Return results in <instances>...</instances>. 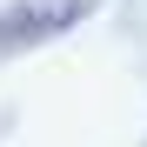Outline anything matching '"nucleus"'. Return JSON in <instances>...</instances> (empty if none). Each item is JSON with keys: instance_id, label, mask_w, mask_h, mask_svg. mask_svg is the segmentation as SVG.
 <instances>
[{"instance_id": "1", "label": "nucleus", "mask_w": 147, "mask_h": 147, "mask_svg": "<svg viewBox=\"0 0 147 147\" xmlns=\"http://www.w3.org/2000/svg\"><path fill=\"white\" fill-rule=\"evenodd\" d=\"M94 7L100 0H13V7H0V54H27L40 40H60Z\"/></svg>"}]
</instances>
